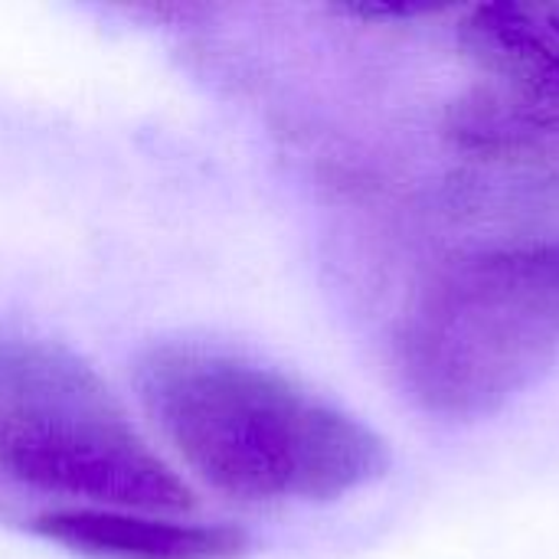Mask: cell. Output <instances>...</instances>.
<instances>
[{
    "label": "cell",
    "instance_id": "cell-1",
    "mask_svg": "<svg viewBox=\"0 0 559 559\" xmlns=\"http://www.w3.org/2000/svg\"><path fill=\"white\" fill-rule=\"evenodd\" d=\"M138 393L180 459L239 501H337L386 475V442L278 370L203 344H157Z\"/></svg>",
    "mask_w": 559,
    "mask_h": 559
},
{
    "label": "cell",
    "instance_id": "cell-2",
    "mask_svg": "<svg viewBox=\"0 0 559 559\" xmlns=\"http://www.w3.org/2000/svg\"><path fill=\"white\" fill-rule=\"evenodd\" d=\"M559 360V242L462 255L409 308L396 364L432 416L472 423L501 413Z\"/></svg>",
    "mask_w": 559,
    "mask_h": 559
},
{
    "label": "cell",
    "instance_id": "cell-3",
    "mask_svg": "<svg viewBox=\"0 0 559 559\" xmlns=\"http://www.w3.org/2000/svg\"><path fill=\"white\" fill-rule=\"evenodd\" d=\"M0 472L88 508L183 514L193 495L75 350L0 337Z\"/></svg>",
    "mask_w": 559,
    "mask_h": 559
},
{
    "label": "cell",
    "instance_id": "cell-4",
    "mask_svg": "<svg viewBox=\"0 0 559 559\" xmlns=\"http://www.w3.org/2000/svg\"><path fill=\"white\" fill-rule=\"evenodd\" d=\"M465 49L501 85L449 111V134L475 154L559 144V0L478 3L462 20Z\"/></svg>",
    "mask_w": 559,
    "mask_h": 559
},
{
    "label": "cell",
    "instance_id": "cell-5",
    "mask_svg": "<svg viewBox=\"0 0 559 559\" xmlns=\"http://www.w3.org/2000/svg\"><path fill=\"white\" fill-rule=\"evenodd\" d=\"M29 527L88 559H239L249 550V534L233 524H183L167 514L115 508H59Z\"/></svg>",
    "mask_w": 559,
    "mask_h": 559
},
{
    "label": "cell",
    "instance_id": "cell-6",
    "mask_svg": "<svg viewBox=\"0 0 559 559\" xmlns=\"http://www.w3.org/2000/svg\"><path fill=\"white\" fill-rule=\"evenodd\" d=\"M439 7L432 3H380V7H347L350 16H370V20H380V16H419V13H436Z\"/></svg>",
    "mask_w": 559,
    "mask_h": 559
}]
</instances>
